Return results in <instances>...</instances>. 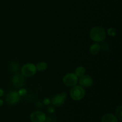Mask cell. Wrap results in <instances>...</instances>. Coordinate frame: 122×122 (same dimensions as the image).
Returning <instances> with one entry per match:
<instances>
[{
    "label": "cell",
    "instance_id": "ffe728a7",
    "mask_svg": "<svg viewBox=\"0 0 122 122\" xmlns=\"http://www.w3.org/2000/svg\"><path fill=\"white\" fill-rule=\"evenodd\" d=\"M4 94V91L3 89L0 88V97H1L3 96Z\"/></svg>",
    "mask_w": 122,
    "mask_h": 122
},
{
    "label": "cell",
    "instance_id": "6da1fadb",
    "mask_svg": "<svg viewBox=\"0 0 122 122\" xmlns=\"http://www.w3.org/2000/svg\"><path fill=\"white\" fill-rule=\"evenodd\" d=\"M106 32L104 29L101 26L94 27L90 31V38L96 42H101L105 39Z\"/></svg>",
    "mask_w": 122,
    "mask_h": 122
},
{
    "label": "cell",
    "instance_id": "4fadbf2b",
    "mask_svg": "<svg viewBox=\"0 0 122 122\" xmlns=\"http://www.w3.org/2000/svg\"><path fill=\"white\" fill-rule=\"evenodd\" d=\"M36 70L39 71H44L47 69V64L45 62H39L35 66Z\"/></svg>",
    "mask_w": 122,
    "mask_h": 122
},
{
    "label": "cell",
    "instance_id": "277c9868",
    "mask_svg": "<svg viewBox=\"0 0 122 122\" xmlns=\"http://www.w3.org/2000/svg\"><path fill=\"white\" fill-rule=\"evenodd\" d=\"M36 72V68L32 63H26L21 68V73L23 76L29 77L33 76Z\"/></svg>",
    "mask_w": 122,
    "mask_h": 122
},
{
    "label": "cell",
    "instance_id": "ba28073f",
    "mask_svg": "<svg viewBox=\"0 0 122 122\" xmlns=\"http://www.w3.org/2000/svg\"><path fill=\"white\" fill-rule=\"evenodd\" d=\"M11 82L15 88H21L23 86L25 82L24 76L20 74H16L12 77Z\"/></svg>",
    "mask_w": 122,
    "mask_h": 122
},
{
    "label": "cell",
    "instance_id": "3957f363",
    "mask_svg": "<svg viewBox=\"0 0 122 122\" xmlns=\"http://www.w3.org/2000/svg\"><path fill=\"white\" fill-rule=\"evenodd\" d=\"M63 82L67 86L73 87L78 82V77L73 73H67L63 77Z\"/></svg>",
    "mask_w": 122,
    "mask_h": 122
},
{
    "label": "cell",
    "instance_id": "2e32d148",
    "mask_svg": "<svg viewBox=\"0 0 122 122\" xmlns=\"http://www.w3.org/2000/svg\"><path fill=\"white\" fill-rule=\"evenodd\" d=\"M26 93H27V91L25 88H21L18 91V94L20 96H24V95H26Z\"/></svg>",
    "mask_w": 122,
    "mask_h": 122
},
{
    "label": "cell",
    "instance_id": "9c48e42d",
    "mask_svg": "<svg viewBox=\"0 0 122 122\" xmlns=\"http://www.w3.org/2000/svg\"><path fill=\"white\" fill-rule=\"evenodd\" d=\"M79 84L81 86L88 88L92 85L93 80L90 76L83 75L79 79Z\"/></svg>",
    "mask_w": 122,
    "mask_h": 122
},
{
    "label": "cell",
    "instance_id": "7c38bea8",
    "mask_svg": "<svg viewBox=\"0 0 122 122\" xmlns=\"http://www.w3.org/2000/svg\"><path fill=\"white\" fill-rule=\"evenodd\" d=\"M85 68L83 67L82 66H79L77 67V68L75 70V74L77 76V77H82L83 75H85Z\"/></svg>",
    "mask_w": 122,
    "mask_h": 122
},
{
    "label": "cell",
    "instance_id": "5bb4252c",
    "mask_svg": "<svg viewBox=\"0 0 122 122\" xmlns=\"http://www.w3.org/2000/svg\"><path fill=\"white\" fill-rule=\"evenodd\" d=\"M19 64L15 62H13L11 64H10V70L11 71L13 72H16L19 70Z\"/></svg>",
    "mask_w": 122,
    "mask_h": 122
},
{
    "label": "cell",
    "instance_id": "44dd1931",
    "mask_svg": "<svg viewBox=\"0 0 122 122\" xmlns=\"http://www.w3.org/2000/svg\"><path fill=\"white\" fill-rule=\"evenodd\" d=\"M2 104H3V101H2V100H1V99H0V106H2Z\"/></svg>",
    "mask_w": 122,
    "mask_h": 122
},
{
    "label": "cell",
    "instance_id": "9a60e30c",
    "mask_svg": "<svg viewBox=\"0 0 122 122\" xmlns=\"http://www.w3.org/2000/svg\"><path fill=\"white\" fill-rule=\"evenodd\" d=\"M122 106H119L117 108L116 111V116H117V118L119 119L120 120H122Z\"/></svg>",
    "mask_w": 122,
    "mask_h": 122
},
{
    "label": "cell",
    "instance_id": "8992f818",
    "mask_svg": "<svg viewBox=\"0 0 122 122\" xmlns=\"http://www.w3.org/2000/svg\"><path fill=\"white\" fill-rule=\"evenodd\" d=\"M67 97V94L63 92L61 94H58L55 95L52 99V104L56 107H60L64 104L66 98Z\"/></svg>",
    "mask_w": 122,
    "mask_h": 122
},
{
    "label": "cell",
    "instance_id": "30bf717a",
    "mask_svg": "<svg viewBox=\"0 0 122 122\" xmlns=\"http://www.w3.org/2000/svg\"><path fill=\"white\" fill-rule=\"evenodd\" d=\"M101 122H118V119L112 113H107L102 117Z\"/></svg>",
    "mask_w": 122,
    "mask_h": 122
},
{
    "label": "cell",
    "instance_id": "7a4b0ae2",
    "mask_svg": "<svg viewBox=\"0 0 122 122\" xmlns=\"http://www.w3.org/2000/svg\"><path fill=\"white\" fill-rule=\"evenodd\" d=\"M70 97L75 101H79L83 99L85 95V91L81 85H75L70 91Z\"/></svg>",
    "mask_w": 122,
    "mask_h": 122
},
{
    "label": "cell",
    "instance_id": "52a82bcc",
    "mask_svg": "<svg viewBox=\"0 0 122 122\" xmlns=\"http://www.w3.org/2000/svg\"><path fill=\"white\" fill-rule=\"evenodd\" d=\"M20 95L17 91H11L8 93L5 98V100L8 104L14 105L17 103L20 100Z\"/></svg>",
    "mask_w": 122,
    "mask_h": 122
},
{
    "label": "cell",
    "instance_id": "e0dca14e",
    "mask_svg": "<svg viewBox=\"0 0 122 122\" xmlns=\"http://www.w3.org/2000/svg\"><path fill=\"white\" fill-rule=\"evenodd\" d=\"M108 33L109 35L113 36L116 34V30L114 28H110L108 30Z\"/></svg>",
    "mask_w": 122,
    "mask_h": 122
},
{
    "label": "cell",
    "instance_id": "ac0fdd59",
    "mask_svg": "<svg viewBox=\"0 0 122 122\" xmlns=\"http://www.w3.org/2000/svg\"><path fill=\"white\" fill-rule=\"evenodd\" d=\"M50 102H51V101H50V99H48V98L44 99V104L45 105H46V106H47V105H49L50 104Z\"/></svg>",
    "mask_w": 122,
    "mask_h": 122
},
{
    "label": "cell",
    "instance_id": "5b68a950",
    "mask_svg": "<svg viewBox=\"0 0 122 122\" xmlns=\"http://www.w3.org/2000/svg\"><path fill=\"white\" fill-rule=\"evenodd\" d=\"M46 118L45 113L40 111L33 112L30 115V119L32 122H45Z\"/></svg>",
    "mask_w": 122,
    "mask_h": 122
},
{
    "label": "cell",
    "instance_id": "8fae6325",
    "mask_svg": "<svg viewBox=\"0 0 122 122\" xmlns=\"http://www.w3.org/2000/svg\"><path fill=\"white\" fill-rule=\"evenodd\" d=\"M101 50V46L98 43L93 44L89 48V52L92 55H97L98 54Z\"/></svg>",
    "mask_w": 122,
    "mask_h": 122
},
{
    "label": "cell",
    "instance_id": "d6986e66",
    "mask_svg": "<svg viewBox=\"0 0 122 122\" xmlns=\"http://www.w3.org/2000/svg\"><path fill=\"white\" fill-rule=\"evenodd\" d=\"M48 112H50V113H53V112H54V109L53 107H50L48 108Z\"/></svg>",
    "mask_w": 122,
    "mask_h": 122
}]
</instances>
